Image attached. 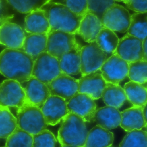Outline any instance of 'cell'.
<instances>
[{
	"label": "cell",
	"mask_w": 147,
	"mask_h": 147,
	"mask_svg": "<svg viewBox=\"0 0 147 147\" xmlns=\"http://www.w3.org/2000/svg\"><path fill=\"white\" fill-rule=\"evenodd\" d=\"M34 60L24 51L6 48L0 53V73L20 83L32 76Z\"/></svg>",
	"instance_id": "6da1fadb"
},
{
	"label": "cell",
	"mask_w": 147,
	"mask_h": 147,
	"mask_svg": "<svg viewBox=\"0 0 147 147\" xmlns=\"http://www.w3.org/2000/svg\"><path fill=\"white\" fill-rule=\"evenodd\" d=\"M49 21L50 32L60 30L76 34L84 16L72 12L65 5L48 0L41 8Z\"/></svg>",
	"instance_id": "7a4b0ae2"
},
{
	"label": "cell",
	"mask_w": 147,
	"mask_h": 147,
	"mask_svg": "<svg viewBox=\"0 0 147 147\" xmlns=\"http://www.w3.org/2000/svg\"><path fill=\"white\" fill-rule=\"evenodd\" d=\"M88 133L84 119L74 113H69L63 120L58 139L62 146L83 147Z\"/></svg>",
	"instance_id": "3957f363"
},
{
	"label": "cell",
	"mask_w": 147,
	"mask_h": 147,
	"mask_svg": "<svg viewBox=\"0 0 147 147\" xmlns=\"http://www.w3.org/2000/svg\"><path fill=\"white\" fill-rule=\"evenodd\" d=\"M16 108L14 116L18 127L33 135L46 129L47 125L40 108L26 103L21 107Z\"/></svg>",
	"instance_id": "277c9868"
},
{
	"label": "cell",
	"mask_w": 147,
	"mask_h": 147,
	"mask_svg": "<svg viewBox=\"0 0 147 147\" xmlns=\"http://www.w3.org/2000/svg\"><path fill=\"white\" fill-rule=\"evenodd\" d=\"M34 60L32 76L46 85L62 73L59 60L47 51L40 54Z\"/></svg>",
	"instance_id": "5b68a950"
},
{
	"label": "cell",
	"mask_w": 147,
	"mask_h": 147,
	"mask_svg": "<svg viewBox=\"0 0 147 147\" xmlns=\"http://www.w3.org/2000/svg\"><path fill=\"white\" fill-rule=\"evenodd\" d=\"M107 59L106 54L96 41L82 47L80 51V74L85 75L100 70Z\"/></svg>",
	"instance_id": "8992f818"
},
{
	"label": "cell",
	"mask_w": 147,
	"mask_h": 147,
	"mask_svg": "<svg viewBox=\"0 0 147 147\" xmlns=\"http://www.w3.org/2000/svg\"><path fill=\"white\" fill-rule=\"evenodd\" d=\"M131 16L126 8L116 3L105 11L103 15L102 22L105 27L114 32L123 34L127 32Z\"/></svg>",
	"instance_id": "52a82bcc"
},
{
	"label": "cell",
	"mask_w": 147,
	"mask_h": 147,
	"mask_svg": "<svg viewBox=\"0 0 147 147\" xmlns=\"http://www.w3.org/2000/svg\"><path fill=\"white\" fill-rule=\"evenodd\" d=\"M129 64L116 54L108 58L100 70L107 83L118 84L128 77Z\"/></svg>",
	"instance_id": "ba28073f"
},
{
	"label": "cell",
	"mask_w": 147,
	"mask_h": 147,
	"mask_svg": "<svg viewBox=\"0 0 147 147\" xmlns=\"http://www.w3.org/2000/svg\"><path fill=\"white\" fill-rule=\"evenodd\" d=\"M75 35L60 30L50 32L47 34V52L59 60L73 48L76 41Z\"/></svg>",
	"instance_id": "9c48e42d"
},
{
	"label": "cell",
	"mask_w": 147,
	"mask_h": 147,
	"mask_svg": "<svg viewBox=\"0 0 147 147\" xmlns=\"http://www.w3.org/2000/svg\"><path fill=\"white\" fill-rule=\"evenodd\" d=\"M26 102V94L20 83L7 79L0 83V107L20 108Z\"/></svg>",
	"instance_id": "30bf717a"
},
{
	"label": "cell",
	"mask_w": 147,
	"mask_h": 147,
	"mask_svg": "<svg viewBox=\"0 0 147 147\" xmlns=\"http://www.w3.org/2000/svg\"><path fill=\"white\" fill-rule=\"evenodd\" d=\"M78 80L62 73L47 86L51 96L61 97L67 103L78 92Z\"/></svg>",
	"instance_id": "8fae6325"
},
{
	"label": "cell",
	"mask_w": 147,
	"mask_h": 147,
	"mask_svg": "<svg viewBox=\"0 0 147 147\" xmlns=\"http://www.w3.org/2000/svg\"><path fill=\"white\" fill-rule=\"evenodd\" d=\"M20 84L25 92L26 103L27 104L41 109L48 97L51 96L46 84L33 77Z\"/></svg>",
	"instance_id": "7c38bea8"
},
{
	"label": "cell",
	"mask_w": 147,
	"mask_h": 147,
	"mask_svg": "<svg viewBox=\"0 0 147 147\" xmlns=\"http://www.w3.org/2000/svg\"><path fill=\"white\" fill-rule=\"evenodd\" d=\"M115 53L129 63L143 59L142 41L135 36L127 34L119 39Z\"/></svg>",
	"instance_id": "4fadbf2b"
},
{
	"label": "cell",
	"mask_w": 147,
	"mask_h": 147,
	"mask_svg": "<svg viewBox=\"0 0 147 147\" xmlns=\"http://www.w3.org/2000/svg\"><path fill=\"white\" fill-rule=\"evenodd\" d=\"M47 125L58 124L69 113L67 103L59 96H51L41 108Z\"/></svg>",
	"instance_id": "5bb4252c"
},
{
	"label": "cell",
	"mask_w": 147,
	"mask_h": 147,
	"mask_svg": "<svg viewBox=\"0 0 147 147\" xmlns=\"http://www.w3.org/2000/svg\"><path fill=\"white\" fill-rule=\"evenodd\" d=\"M95 100L86 94L78 92L67 102L69 113L81 117L86 122L93 120L96 110Z\"/></svg>",
	"instance_id": "9a60e30c"
},
{
	"label": "cell",
	"mask_w": 147,
	"mask_h": 147,
	"mask_svg": "<svg viewBox=\"0 0 147 147\" xmlns=\"http://www.w3.org/2000/svg\"><path fill=\"white\" fill-rule=\"evenodd\" d=\"M79 93L87 94L94 100L102 97V93L107 85L100 70L82 76L78 79Z\"/></svg>",
	"instance_id": "2e32d148"
},
{
	"label": "cell",
	"mask_w": 147,
	"mask_h": 147,
	"mask_svg": "<svg viewBox=\"0 0 147 147\" xmlns=\"http://www.w3.org/2000/svg\"><path fill=\"white\" fill-rule=\"evenodd\" d=\"M26 34L17 23L7 22L0 27V44L10 49L22 50Z\"/></svg>",
	"instance_id": "e0dca14e"
},
{
	"label": "cell",
	"mask_w": 147,
	"mask_h": 147,
	"mask_svg": "<svg viewBox=\"0 0 147 147\" xmlns=\"http://www.w3.org/2000/svg\"><path fill=\"white\" fill-rule=\"evenodd\" d=\"M104 27L98 17L87 12L81 20L76 34L89 44L96 41L97 36Z\"/></svg>",
	"instance_id": "ac0fdd59"
},
{
	"label": "cell",
	"mask_w": 147,
	"mask_h": 147,
	"mask_svg": "<svg viewBox=\"0 0 147 147\" xmlns=\"http://www.w3.org/2000/svg\"><path fill=\"white\" fill-rule=\"evenodd\" d=\"M93 120L97 126L103 128L108 130L114 129L120 126L121 113L115 107L106 106L96 110Z\"/></svg>",
	"instance_id": "d6986e66"
},
{
	"label": "cell",
	"mask_w": 147,
	"mask_h": 147,
	"mask_svg": "<svg viewBox=\"0 0 147 147\" xmlns=\"http://www.w3.org/2000/svg\"><path fill=\"white\" fill-rule=\"evenodd\" d=\"M81 45L76 40L73 48L64 54L59 60L61 72L69 75L80 74Z\"/></svg>",
	"instance_id": "ffe728a7"
},
{
	"label": "cell",
	"mask_w": 147,
	"mask_h": 147,
	"mask_svg": "<svg viewBox=\"0 0 147 147\" xmlns=\"http://www.w3.org/2000/svg\"><path fill=\"white\" fill-rule=\"evenodd\" d=\"M121 115L120 126L127 132L141 130L146 125L142 107L134 106L121 112Z\"/></svg>",
	"instance_id": "44dd1931"
},
{
	"label": "cell",
	"mask_w": 147,
	"mask_h": 147,
	"mask_svg": "<svg viewBox=\"0 0 147 147\" xmlns=\"http://www.w3.org/2000/svg\"><path fill=\"white\" fill-rule=\"evenodd\" d=\"M25 30L28 34H49L50 23L44 10L40 9L26 16Z\"/></svg>",
	"instance_id": "7402d4cb"
},
{
	"label": "cell",
	"mask_w": 147,
	"mask_h": 147,
	"mask_svg": "<svg viewBox=\"0 0 147 147\" xmlns=\"http://www.w3.org/2000/svg\"><path fill=\"white\" fill-rule=\"evenodd\" d=\"M113 141L112 132L96 126L88 132L83 147H108L111 146Z\"/></svg>",
	"instance_id": "603a6c76"
},
{
	"label": "cell",
	"mask_w": 147,
	"mask_h": 147,
	"mask_svg": "<svg viewBox=\"0 0 147 147\" xmlns=\"http://www.w3.org/2000/svg\"><path fill=\"white\" fill-rule=\"evenodd\" d=\"M47 34H31L26 35L22 50L34 60L40 54L46 52Z\"/></svg>",
	"instance_id": "cb8c5ba5"
},
{
	"label": "cell",
	"mask_w": 147,
	"mask_h": 147,
	"mask_svg": "<svg viewBox=\"0 0 147 147\" xmlns=\"http://www.w3.org/2000/svg\"><path fill=\"white\" fill-rule=\"evenodd\" d=\"M102 97L107 106L121 108L128 101L123 88L118 84L107 83L102 93Z\"/></svg>",
	"instance_id": "d4e9b609"
},
{
	"label": "cell",
	"mask_w": 147,
	"mask_h": 147,
	"mask_svg": "<svg viewBox=\"0 0 147 147\" xmlns=\"http://www.w3.org/2000/svg\"><path fill=\"white\" fill-rule=\"evenodd\" d=\"M119 41V38L115 32L104 27L97 36L96 42L106 54L108 59L115 53Z\"/></svg>",
	"instance_id": "484cf974"
},
{
	"label": "cell",
	"mask_w": 147,
	"mask_h": 147,
	"mask_svg": "<svg viewBox=\"0 0 147 147\" xmlns=\"http://www.w3.org/2000/svg\"><path fill=\"white\" fill-rule=\"evenodd\" d=\"M128 100L134 107H142L147 102V88L140 83L130 81L123 87Z\"/></svg>",
	"instance_id": "4316f807"
},
{
	"label": "cell",
	"mask_w": 147,
	"mask_h": 147,
	"mask_svg": "<svg viewBox=\"0 0 147 147\" xmlns=\"http://www.w3.org/2000/svg\"><path fill=\"white\" fill-rule=\"evenodd\" d=\"M127 34L143 41L147 36V12L135 13L131 15Z\"/></svg>",
	"instance_id": "83f0119b"
},
{
	"label": "cell",
	"mask_w": 147,
	"mask_h": 147,
	"mask_svg": "<svg viewBox=\"0 0 147 147\" xmlns=\"http://www.w3.org/2000/svg\"><path fill=\"white\" fill-rule=\"evenodd\" d=\"M16 127V119L9 109L0 107V139H7Z\"/></svg>",
	"instance_id": "f1b7e54d"
},
{
	"label": "cell",
	"mask_w": 147,
	"mask_h": 147,
	"mask_svg": "<svg viewBox=\"0 0 147 147\" xmlns=\"http://www.w3.org/2000/svg\"><path fill=\"white\" fill-rule=\"evenodd\" d=\"M33 135L18 126L6 139L7 147H32Z\"/></svg>",
	"instance_id": "f546056e"
},
{
	"label": "cell",
	"mask_w": 147,
	"mask_h": 147,
	"mask_svg": "<svg viewBox=\"0 0 147 147\" xmlns=\"http://www.w3.org/2000/svg\"><path fill=\"white\" fill-rule=\"evenodd\" d=\"M128 77L130 81L142 84L147 81V61L140 60L129 63Z\"/></svg>",
	"instance_id": "4dcf8cb0"
},
{
	"label": "cell",
	"mask_w": 147,
	"mask_h": 147,
	"mask_svg": "<svg viewBox=\"0 0 147 147\" xmlns=\"http://www.w3.org/2000/svg\"><path fill=\"white\" fill-rule=\"evenodd\" d=\"M48 0H8L14 10L22 14H30L40 9Z\"/></svg>",
	"instance_id": "1f68e13d"
},
{
	"label": "cell",
	"mask_w": 147,
	"mask_h": 147,
	"mask_svg": "<svg viewBox=\"0 0 147 147\" xmlns=\"http://www.w3.org/2000/svg\"><path fill=\"white\" fill-rule=\"evenodd\" d=\"M120 147H147V133L142 130L128 132Z\"/></svg>",
	"instance_id": "d6a6232c"
},
{
	"label": "cell",
	"mask_w": 147,
	"mask_h": 147,
	"mask_svg": "<svg viewBox=\"0 0 147 147\" xmlns=\"http://www.w3.org/2000/svg\"><path fill=\"white\" fill-rule=\"evenodd\" d=\"M32 147H55L57 140L54 135L47 129H44L33 135Z\"/></svg>",
	"instance_id": "836d02e7"
},
{
	"label": "cell",
	"mask_w": 147,
	"mask_h": 147,
	"mask_svg": "<svg viewBox=\"0 0 147 147\" xmlns=\"http://www.w3.org/2000/svg\"><path fill=\"white\" fill-rule=\"evenodd\" d=\"M113 0H88V12L91 13L102 21L105 12L111 6L116 3Z\"/></svg>",
	"instance_id": "e575fe53"
},
{
	"label": "cell",
	"mask_w": 147,
	"mask_h": 147,
	"mask_svg": "<svg viewBox=\"0 0 147 147\" xmlns=\"http://www.w3.org/2000/svg\"><path fill=\"white\" fill-rule=\"evenodd\" d=\"M69 8L76 14L84 16L88 12V0H52Z\"/></svg>",
	"instance_id": "d590c367"
},
{
	"label": "cell",
	"mask_w": 147,
	"mask_h": 147,
	"mask_svg": "<svg viewBox=\"0 0 147 147\" xmlns=\"http://www.w3.org/2000/svg\"><path fill=\"white\" fill-rule=\"evenodd\" d=\"M13 10L8 1L0 0V27L13 18Z\"/></svg>",
	"instance_id": "8d00e7d4"
},
{
	"label": "cell",
	"mask_w": 147,
	"mask_h": 147,
	"mask_svg": "<svg viewBox=\"0 0 147 147\" xmlns=\"http://www.w3.org/2000/svg\"><path fill=\"white\" fill-rule=\"evenodd\" d=\"M121 1L136 13L147 12V0H124Z\"/></svg>",
	"instance_id": "74e56055"
},
{
	"label": "cell",
	"mask_w": 147,
	"mask_h": 147,
	"mask_svg": "<svg viewBox=\"0 0 147 147\" xmlns=\"http://www.w3.org/2000/svg\"><path fill=\"white\" fill-rule=\"evenodd\" d=\"M143 55L142 59L147 61V36L142 41Z\"/></svg>",
	"instance_id": "f35d334b"
},
{
	"label": "cell",
	"mask_w": 147,
	"mask_h": 147,
	"mask_svg": "<svg viewBox=\"0 0 147 147\" xmlns=\"http://www.w3.org/2000/svg\"><path fill=\"white\" fill-rule=\"evenodd\" d=\"M143 113L146 123L147 124V102L143 107Z\"/></svg>",
	"instance_id": "ab89813d"
},
{
	"label": "cell",
	"mask_w": 147,
	"mask_h": 147,
	"mask_svg": "<svg viewBox=\"0 0 147 147\" xmlns=\"http://www.w3.org/2000/svg\"><path fill=\"white\" fill-rule=\"evenodd\" d=\"M141 130H143V131H145V132L147 133V124L141 129Z\"/></svg>",
	"instance_id": "60d3db41"
},
{
	"label": "cell",
	"mask_w": 147,
	"mask_h": 147,
	"mask_svg": "<svg viewBox=\"0 0 147 147\" xmlns=\"http://www.w3.org/2000/svg\"><path fill=\"white\" fill-rule=\"evenodd\" d=\"M62 147H82L78 146H62Z\"/></svg>",
	"instance_id": "b9f144b4"
},
{
	"label": "cell",
	"mask_w": 147,
	"mask_h": 147,
	"mask_svg": "<svg viewBox=\"0 0 147 147\" xmlns=\"http://www.w3.org/2000/svg\"><path fill=\"white\" fill-rule=\"evenodd\" d=\"M141 84L142 85V86H144V87H145V88H147V81L146 82L144 83H142V84Z\"/></svg>",
	"instance_id": "7bdbcfd3"
},
{
	"label": "cell",
	"mask_w": 147,
	"mask_h": 147,
	"mask_svg": "<svg viewBox=\"0 0 147 147\" xmlns=\"http://www.w3.org/2000/svg\"><path fill=\"white\" fill-rule=\"evenodd\" d=\"M7 147V146H3V147Z\"/></svg>",
	"instance_id": "ee69618b"
},
{
	"label": "cell",
	"mask_w": 147,
	"mask_h": 147,
	"mask_svg": "<svg viewBox=\"0 0 147 147\" xmlns=\"http://www.w3.org/2000/svg\"><path fill=\"white\" fill-rule=\"evenodd\" d=\"M113 147L111 146H109V147Z\"/></svg>",
	"instance_id": "f6af8a7d"
}]
</instances>
